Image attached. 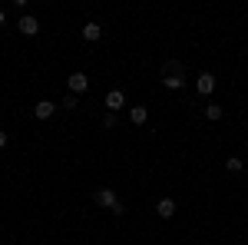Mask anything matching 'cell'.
Instances as JSON below:
<instances>
[{
    "label": "cell",
    "mask_w": 248,
    "mask_h": 245,
    "mask_svg": "<svg viewBox=\"0 0 248 245\" xmlns=\"http://www.w3.org/2000/svg\"><path fill=\"white\" fill-rule=\"evenodd\" d=\"M93 202H96V206H103V209H109V212H116V215H123V212H126V206L116 199L113 189H96V192H93Z\"/></svg>",
    "instance_id": "cell-1"
},
{
    "label": "cell",
    "mask_w": 248,
    "mask_h": 245,
    "mask_svg": "<svg viewBox=\"0 0 248 245\" xmlns=\"http://www.w3.org/2000/svg\"><path fill=\"white\" fill-rule=\"evenodd\" d=\"M66 86H70L73 93H83V90H90V76L83 73V70H77V73H70V80H66Z\"/></svg>",
    "instance_id": "cell-2"
},
{
    "label": "cell",
    "mask_w": 248,
    "mask_h": 245,
    "mask_svg": "<svg viewBox=\"0 0 248 245\" xmlns=\"http://www.w3.org/2000/svg\"><path fill=\"white\" fill-rule=\"evenodd\" d=\"M17 27H20V33H23V37H37V33H40V23H37V17H30V14H23Z\"/></svg>",
    "instance_id": "cell-3"
},
{
    "label": "cell",
    "mask_w": 248,
    "mask_h": 245,
    "mask_svg": "<svg viewBox=\"0 0 248 245\" xmlns=\"http://www.w3.org/2000/svg\"><path fill=\"white\" fill-rule=\"evenodd\" d=\"M123 106H126V96H123V90H109V93H106V110H109V113H119Z\"/></svg>",
    "instance_id": "cell-4"
},
{
    "label": "cell",
    "mask_w": 248,
    "mask_h": 245,
    "mask_svg": "<svg viewBox=\"0 0 248 245\" xmlns=\"http://www.w3.org/2000/svg\"><path fill=\"white\" fill-rule=\"evenodd\" d=\"M79 33H83V40H86V43H96V40L103 37V27L90 20V23H83V30H79Z\"/></svg>",
    "instance_id": "cell-5"
},
{
    "label": "cell",
    "mask_w": 248,
    "mask_h": 245,
    "mask_svg": "<svg viewBox=\"0 0 248 245\" xmlns=\"http://www.w3.org/2000/svg\"><path fill=\"white\" fill-rule=\"evenodd\" d=\"M53 113H57V103H50V99H40L37 106H33V116L37 119H50Z\"/></svg>",
    "instance_id": "cell-6"
},
{
    "label": "cell",
    "mask_w": 248,
    "mask_h": 245,
    "mask_svg": "<svg viewBox=\"0 0 248 245\" xmlns=\"http://www.w3.org/2000/svg\"><path fill=\"white\" fill-rule=\"evenodd\" d=\"M195 90H199L202 96H209L212 90H215V76H212V73H199V80H195Z\"/></svg>",
    "instance_id": "cell-7"
},
{
    "label": "cell",
    "mask_w": 248,
    "mask_h": 245,
    "mask_svg": "<svg viewBox=\"0 0 248 245\" xmlns=\"http://www.w3.org/2000/svg\"><path fill=\"white\" fill-rule=\"evenodd\" d=\"M155 215H159V219H172V215H175V202H172V199H159V202H155Z\"/></svg>",
    "instance_id": "cell-8"
},
{
    "label": "cell",
    "mask_w": 248,
    "mask_h": 245,
    "mask_svg": "<svg viewBox=\"0 0 248 245\" xmlns=\"http://www.w3.org/2000/svg\"><path fill=\"white\" fill-rule=\"evenodd\" d=\"M162 83H166V90H182V86H186V76L182 73H166Z\"/></svg>",
    "instance_id": "cell-9"
},
{
    "label": "cell",
    "mask_w": 248,
    "mask_h": 245,
    "mask_svg": "<svg viewBox=\"0 0 248 245\" xmlns=\"http://www.w3.org/2000/svg\"><path fill=\"white\" fill-rule=\"evenodd\" d=\"M129 119H133L136 126H142V123L149 119V110H146V106H133V110H129Z\"/></svg>",
    "instance_id": "cell-10"
},
{
    "label": "cell",
    "mask_w": 248,
    "mask_h": 245,
    "mask_svg": "<svg viewBox=\"0 0 248 245\" xmlns=\"http://www.w3.org/2000/svg\"><path fill=\"white\" fill-rule=\"evenodd\" d=\"M205 119L218 123V119H222V106H218V103H209V106H205Z\"/></svg>",
    "instance_id": "cell-11"
},
{
    "label": "cell",
    "mask_w": 248,
    "mask_h": 245,
    "mask_svg": "<svg viewBox=\"0 0 248 245\" xmlns=\"http://www.w3.org/2000/svg\"><path fill=\"white\" fill-rule=\"evenodd\" d=\"M225 169H229V172H238V169H245V163H242L238 156H229V159H225Z\"/></svg>",
    "instance_id": "cell-12"
},
{
    "label": "cell",
    "mask_w": 248,
    "mask_h": 245,
    "mask_svg": "<svg viewBox=\"0 0 248 245\" xmlns=\"http://www.w3.org/2000/svg\"><path fill=\"white\" fill-rule=\"evenodd\" d=\"M79 106V99H77V93H70L66 99H63V110H77Z\"/></svg>",
    "instance_id": "cell-13"
},
{
    "label": "cell",
    "mask_w": 248,
    "mask_h": 245,
    "mask_svg": "<svg viewBox=\"0 0 248 245\" xmlns=\"http://www.w3.org/2000/svg\"><path fill=\"white\" fill-rule=\"evenodd\" d=\"M103 126H106V130H113V126H116V113H106V116H103Z\"/></svg>",
    "instance_id": "cell-14"
},
{
    "label": "cell",
    "mask_w": 248,
    "mask_h": 245,
    "mask_svg": "<svg viewBox=\"0 0 248 245\" xmlns=\"http://www.w3.org/2000/svg\"><path fill=\"white\" fill-rule=\"evenodd\" d=\"M0 146H7V132L0 130Z\"/></svg>",
    "instance_id": "cell-15"
},
{
    "label": "cell",
    "mask_w": 248,
    "mask_h": 245,
    "mask_svg": "<svg viewBox=\"0 0 248 245\" xmlns=\"http://www.w3.org/2000/svg\"><path fill=\"white\" fill-rule=\"evenodd\" d=\"M3 20H7V17H3V10H0V23H3Z\"/></svg>",
    "instance_id": "cell-16"
}]
</instances>
